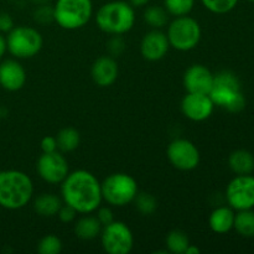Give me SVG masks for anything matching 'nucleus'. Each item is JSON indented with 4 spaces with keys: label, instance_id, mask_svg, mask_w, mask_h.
<instances>
[{
    "label": "nucleus",
    "instance_id": "f3484780",
    "mask_svg": "<svg viewBox=\"0 0 254 254\" xmlns=\"http://www.w3.org/2000/svg\"><path fill=\"white\" fill-rule=\"evenodd\" d=\"M26 83V72L15 60H6L0 64V86L10 92L21 89Z\"/></svg>",
    "mask_w": 254,
    "mask_h": 254
},
{
    "label": "nucleus",
    "instance_id": "4c0bfd02",
    "mask_svg": "<svg viewBox=\"0 0 254 254\" xmlns=\"http://www.w3.org/2000/svg\"><path fill=\"white\" fill-rule=\"evenodd\" d=\"M150 0H129V4L133 7H143L149 4Z\"/></svg>",
    "mask_w": 254,
    "mask_h": 254
},
{
    "label": "nucleus",
    "instance_id": "79ce46f5",
    "mask_svg": "<svg viewBox=\"0 0 254 254\" xmlns=\"http://www.w3.org/2000/svg\"><path fill=\"white\" fill-rule=\"evenodd\" d=\"M248 1H252V2H254V0H248Z\"/></svg>",
    "mask_w": 254,
    "mask_h": 254
},
{
    "label": "nucleus",
    "instance_id": "5701e85b",
    "mask_svg": "<svg viewBox=\"0 0 254 254\" xmlns=\"http://www.w3.org/2000/svg\"><path fill=\"white\" fill-rule=\"evenodd\" d=\"M166 248L169 253L185 254L186 250L190 246V240L188 235L181 230H173L166 236Z\"/></svg>",
    "mask_w": 254,
    "mask_h": 254
},
{
    "label": "nucleus",
    "instance_id": "20e7f679",
    "mask_svg": "<svg viewBox=\"0 0 254 254\" xmlns=\"http://www.w3.org/2000/svg\"><path fill=\"white\" fill-rule=\"evenodd\" d=\"M102 197L108 205L124 207L134 201L138 195V183L133 176L124 173L109 175L101 183Z\"/></svg>",
    "mask_w": 254,
    "mask_h": 254
},
{
    "label": "nucleus",
    "instance_id": "58836bf2",
    "mask_svg": "<svg viewBox=\"0 0 254 254\" xmlns=\"http://www.w3.org/2000/svg\"><path fill=\"white\" fill-rule=\"evenodd\" d=\"M200 253H201L200 248H197L196 246H192V245L189 246L188 250H186L185 252V254H200Z\"/></svg>",
    "mask_w": 254,
    "mask_h": 254
},
{
    "label": "nucleus",
    "instance_id": "72a5a7b5",
    "mask_svg": "<svg viewBox=\"0 0 254 254\" xmlns=\"http://www.w3.org/2000/svg\"><path fill=\"white\" fill-rule=\"evenodd\" d=\"M96 217L98 218V221L101 222L102 226L109 225V223L114 221L113 211H112L109 207H101V206H99V207L97 208Z\"/></svg>",
    "mask_w": 254,
    "mask_h": 254
},
{
    "label": "nucleus",
    "instance_id": "c85d7f7f",
    "mask_svg": "<svg viewBox=\"0 0 254 254\" xmlns=\"http://www.w3.org/2000/svg\"><path fill=\"white\" fill-rule=\"evenodd\" d=\"M201 2L213 14H226L235 9L238 0H201Z\"/></svg>",
    "mask_w": 254,
    "mask_h": 254
},
{
    "label": "nucleus",
    "instance_id": "f03ea898",
    "mask_svg": "<svg viewBox=\"0 0 254 254\" xmlns=\"http://www.w3.org/2000/svg\"><path fill=\"white\" fill-rule=\"evenodd\" d=\"M34 184L27 174L19 170L0 171V206L20 210L31 201Z\"/></svg>",
    "mask_w": 254,
    "mask_h": 254
},
{
    "label": "nucleus",
    "instance_id": "a19ab883",
    "mask_svg": "<svg viewBox=\"0 0 254 254\" xmlns=\"http://www.w3.org/2000/svg\"><path fill=\"white\" fill-rule=\"evenodd\" d=\"M11 1H19V0H11Z\"/></svg>",
    "mask_w": 254,
    "mask_h": 254
},
{
    "label": "nucleus",
    "instance_id": "473e14b6",
    "mask_svg": "<svg viewBox=\"0 0 254 254\" xmlns=\"http://www.w3.org/2000/svg\"><path fill=\"white\" fill-rule=\"evenodd\" d=\"M245 107H246V99L245 97H243L242 92H241L240 94H237V96H236L235 98H233L232 101L226 106L225 109H227V111L231 112V113H238V112L243 111Z\"/></svg>",
    "mask_w": 254,
    "mask_h": 254
},
{
    "label": "nucleus",
    "instance_id": "7c9ffc66",
    "mask_svg": "<svg viewBox=\"0 0 254 254\" xmlns=\"http://www.w3.org/2000/svg\"><path fill=\"white\" fill-rule=\"evenodd\" d=\"M127 45L122 35H112L111 39L107 42V50L109 52V56L118 57L126 51Z\"/></svg>",
    "mask_w": 254,
    "mask_h": 254
},
{
    "label": "nucleus",
    "instance_id": "a878e982",
    "mask_svg": "<svg viewBox=\"0 0 254 254\" xmlns=\"http://www.w3.org/2000/svg\"><path fill=\"white\" fill-rule=\"evenodd\" d=\"M195 0H164V7L169 15L173 16H185L192 11Z\"/></svg>",
    "mask_w": 254,
    "mask_h": 254
},
{
    "label": "nucleus",
    "instance_id": "ddd939ff",
    "mask_svg": "<svg viewBox=\"0 0 254 254\" xmlns=\"http://www.w3.org/2000/svg\"><path fill=\"white\" fill-rule=\"evenodd\" d=\"M215 103L208 94L188 93L181 101V111L192 122H203L212 114Z\"/></svg>",
    "mask_w": 254,
    "mask_h": 254
},
{
    "label": "nucleus",
    "instance_id": "39448f33",
    "mask_svg": "<svg viewBox=\"0 0 254 254\" xmlns=\"http://www.w3.org/2000/svg\"><path fill=\"white\" fill-rule=\"evenodd\" d=\"M55 21L64 30L83 27L93 14L92 0H56L54 5Z\"/></svg>",
    "mask_w": 254,
    "mask_h": 254
},
{
    "label": "nucleus",
    "instance_id": "9b49d317",
    "mask_svg": "<svg viewBox=\"0 0 254 254\" xmlns=\"http://www.w3.org/2000/svg\"><path fill=\"white\" fill-rule=\"evenodd\" d=\"M166 156L174 168L181 171L193 170L200 164V151L192 141L179 138L171 141Z\"/></svg>",
    "mask_w": 254,
    "mask_h": 254
},
{
    "label": "nucleus",
    "instance_id": "f704fd0d",
    "mask_svg": "<svg viewBox=\"0 0 254 254\" xmlns=\"http://www.w3.org/2000/svg\"><path fill=\"white\" fill-rule=\"evenodd\" d=\"M40 145H41L42 153H52V151L59 150V149H57L56 136L46 135L41 140V144H40Z\"/></svg>",
    "mask_w": 254,
    "mask_h": 254
},
{
    "label": "nucleus",
    "instance_id": "0eeeda50",
    "mask_svg": "<svg viewBox=\"0 0 254 254\" xmlns=\"http://www.w3.org/2000/svg\"><path fill=\"white\" fill-rule=\"evenodd\" d=\"M7 51L16 59H31L42 49L44 39L36 29L30 26L12 27L6 37Z\"/></svg>",
    "mask_w": 254,
    "mask_h": 254
},
{
    "label": "nucleus",
    "instance_id": "2f4dec72",
    "mask_svg": "<svg viewBox=\"0 0 254 254\" xmlns=\"http://www.w3.org/2000/svg\"><path fill=\"white\" fill-rule=\"evenodd\" d=\"M77 215H78V212L69 205H66V203H64V205L61 206V208L59 210V212H57L60 221L64 223L73 222V221L76 220Z\"/></svg>",
    "mask_w": 254,
    "mask_h": 254
},
{
    "label": "nucleus",
    "instance_id": "2eb2a0df",
    "mask_svg": "<svg viewBox=\"0 0 254 254\" xmlns=\"http://www.w3.org/2000/svg\"><path fill=\"white\" fill-rule=\"evenodd\" d=\"M169 49L170 44L168 36L159 29H153L141 39L140 54L148 61H160L166 56Z\"/></svg>",
    "mask_w": 254,
    "mask_h": 254
},
{
    "label": "nucleus",
    "instance_id": "9d476101",
    "mask_svg": "<svg viewBox=\"0 0 254 254\" xmlns=\"http://www.w3.org/2000/svg\"><path fill=\"white\" fill-rule=\"evenodd\" d=\"M36 171L40 178L47 184L57 185L64 180L69 173L68 163L61 151L42 153L37 159Z\"/></svg>",
    "mask_w": 254,
    "mask_h": 254
},
{
    "label": "nucleus",
    "instance_id": "a211bd4d",
    "mask_svg": "<svg viewBox=\"0 0 254 254\" xmlns=\"http://www.w3.org/2000/svg\"><path fill=\"white\" fill-rule=\"evenodd\" d=\"M233 223H235V212L232 207H227V206L215 208L208 218V225L211 230L220 235L230 232L233 228Z\"/></svg>",
    "mask_w": 254,
    "mask_h": 254
},
{
    "label": "nucleus",
    "instance_id": "e433bc0d",
    "mask_svg": "<svg viewBox=\"0 0 254 254\" xmlns=\"http://www.w3.org/2000/svg\"><path fill=\"white\" fill-rule=\"evenodd\" d=\"M7 51V44H6V37H4L2 35H0V59L5 55V52Z\"/></svg>",
    "mask_w": 254,
    "mask_h": 254
},
{
    "label": "nucleus",
    "instance_id": "6ab92c4d",
    "mask_svg": "<svg viewBox=\"0 0 254 254\" xmlns=\"http://www.w3.org/2000/svg\"><path fill=\"white\" fill-rule=\"evenodd\" d=\"M103 226L96 216L84 215L74 223V235L82 241H92L99 237Z\"/></svg>",
    "mask_w": 254,
    "mask_h": 254
},
{
    "label": "nucleus",
    "instance_id": "ea45409f",
    "mask_svg": "<svg viewBox=\"0 0 254 254\" xmlns=\"http://www.w3.org/2000/svg\"><path fill=\"white\" fill-rule=\"evenodd\" d=\"M52 0H32V2L36 5H42V4H50Z\"/></svg>",
    "mask_w": 254,
    "mask_h": 254
},
{
    "label": "nucleus",
    "instance_id": "f8f14e48",
    "mask_svg": "<svg viewBox=\"0 0 254 254\" xmlns=\"http://www.w3.org/2000/svg\"><path fill=\"white\" fill-rule=\"evenodd\" d=\"M240 93L241 83L237 76L230 71H222L213 78L212 88L208 96L211 97L215 106L226 108V106Z\"/></svg>",
    "mask_w": 254,
    "mask_h": 254
},
{
    "label": "nucleus",
    "instance_id": "aec40b11",
    "mask_svg": "<svg viewBox=\"0 0 254 254\" xmlns=\"http://www.w3.org/2000/svg\"><path fill=\"white\" fill-rule=\"evenodd\" d=\"M64 201L55 193H41L34 201V210L41 217H54L57 215Z\"/></svg>",
    "mask_w": 254,
    "mask_h": 254
},
{
    "label": "nucleus",
    "instance_id": "b1692460",
    "mask_svg": "<svg viewBox=\"0 0 254 254\" xmlns=\"http://www.w3.org/2000/svg\"><path fill=\"white\" fill-rule=\"evenodd\" d=\"M233 228L243 237H254V212L251 210L238 211L235 215Z\"/></svg>",
    "mask_w": 254,
    "mask_h": 254
},
{
    "label": "nucleus",
    "instance_id": "423d86ee",
    "mask_svg": "<svg viewBox=\"0 0 254 254\" xmlns=\"http://www.w3.org/2000/svg\"><path fill=\"white\" fill-rule=\"evenodd\" d=\"M166 36L173 49L183 52L191 51L200 42L201 26L197 20L189 15L178 16L169 25Z\"/></svg>",
    "mask_w": 254,
    "mask_h": 254
},
{
    "label": "nucleus",
    "instance_id": "cd10ccee",
    "mask_svg": "<svg viewBox=\"0 0 254 254\" xmlns=\"http://www.w3.org/2000/svg\"><path fill=\"white\" fill-rule=\"evenodd\" d=\"M62 251V242L57 236L47 235L40 240L37 252L40 254H60Z\"/></svg>",
    "mask_w": 254,
    "mask_h": 254
},
{
    "label": "nucleus",
    "instance_id": "f257e3e1",
    "mask_svg": "<svg viewBox=\"0 0 254 254\" xmlns=\"http://www.w3.org/2000/svg\"><path fill=\"white\" fill-rule=\"evenodd\" d=\"M61 198L81 215L93 213L103 201L101 183L87 170L72 171L61 183Z\"/></svg>",
    "mask_w": 254,
    "mask_h": 254
},
{
    "label": "nucleus",
    "instance_id": "bb28decb",
    "mask_svg": "<svg viewBox=\"0 0 254 254\" xmlns=\"http://www.w3.org/2000/svg\"><path fill=\"white\" fill-rule=\"evenodd\" d=\"M133 202L135 203L136 210L144 216L153 215L156 211V208H158V201H156V198L151 193L138 192Z\"/></svg>",
    "mask_w": 254,
    "mask_h": 254
},
{
    "label": "nucleus",
    "instance_id": "7ed1b4c3",
    "mask_svg": "<svg viewBox=\"0 0 254 254\" xmlns=\"http://www.w3.org/2000/svg\"><path fill=\"white\" fill-rule=\"evenodd\" d=\"M97 26L108 35H124L135 24V11L129 2L114 0L106 2L96 15Z\"/></svg>",
    "mask_w": 254,
    "mask_h": 254
},
{
    "label": "nucleus",
    "instance_id": "1a4fd4ad",
    "mask_svg": "<svg viewBox=\"0 0 254 254\" xmlns=\"http://www.w3.org/2000/svg\"><path fill=\"white\" fill-rule=\"evenodd\" d=\"M226 200L233 210H252L254 207V178L238 175L226 189Z\"/></svg>",
    "mask_w": 254,
    "mask_h": 254
},
{
    "label": "nucleus",
    "instance_id": "4468645a",
    "mask_svg": "<svg viewBox=\"0 0 254 254\" xmlns=\"http://www.w3.org/2000/svg\"><path fill=\"white\" fill-rule=\"evenodd\" d=\"M215 74L203 64H192L184 74V87L188 93L210 94Z\"/></svg>",
    "mask_w": 254,
    "mask_h": 254
},
{
    "label": "nucleus",
    "instance_id": "412c9836",
    "mask_svg": "<svg viewBox=\"0 0 254 254\" xmlns=\"http://www.w3.org/2000/svg\"><path fill=\"white\" fill-rule=\"evenodd\" d=\"M228 165L237 175H250L254 170V156L247 150H236L228 158Z\"/></svg>",
    "mask_w": 254,
    "mask_h": 254
},
{
    "label": "nucleus",
    "instance_id": "393cba45",
    "mask_svg": "<svg viewBox=\"0 0 254 254\" xmlns=\"http://www.w3.org/2000/svg\"><path fill=\"white\" fill-rule=\"evenodd\" d=\"M144 20L150 27L160 30L161 27L168 24L169 14L164 6L153 5V6L146 7V10L144 11Z\"/></svg>",
    "mask_w": 254,
    "mask_h": 254
},
{
    "label": "nucleus",
    "instance_id": "dca6fc26",
    "mask_svg": "<svg viewBox=\"0 0 254 254\" xmlns=\"http://www.w3.org/2000/svg\"><path fill=\"white\" fill-rule=\"evenodd\" d=\"M119 68L116 59L112 56H102L93 62L91 76L94 83L99 87H109L118 78Z\"/></svg>",
    "mask_w": 254,
    "mask_h": 254
},
{
    "label": "nucleus",
    "instance_id": "4be33fe9",
    "mask_svg": "<svg viewBox=\"0 0 254 254\" xmlns=\"http://www.w3.org/2000/svg\"><path fill=\"white\" fill-rule=\"evenodd\" d=\"M57 149L61 153H71L74 151L79 146L81 143V135L77 129L67 127L61 129L56 135Z\"/></svg>",
    "mask_w": 254,
    "mask_h": 254
},
{
    "label": "nucleus",
    "instance_id": "6e6552de",
    "mask_svg": "<svg viewBox=\"0 0 254 254\" xmlns=\"http://www.w3.org/2000/svg\"><path fill=\"white\" fill-rule=\"evenodd\" d=\"M101 243L108 254H128L134 247V236L130 228L122 221L111 222L102 227Z\"/></svg>",
    "mask_w": 254,
    "mask_h": 254
},
{
    "label": "nucleus",
    "instance_id": "c756f323",
    "mask_svg": "<svg viewBox=\"0 0 254 254\" xmlns=\"http://www.w3.org/2000/svg\"><path fill=\"white\" fill-rule=\"evenodd\" d=\"M34 20L41 25L51 24L52 21H55L54 6L50 4L37 5L36 10L34 11Z\"/></svg>",
    "mask_w": 254,
    "mask_h": 254
},
{
    "label": "nucleus",
    "instance_id": "c9c22d12",
    "mask_svg": "<svg viewBox=\"0 0 254 254\" xmlns=\"http://www.w3.org/2000/svg\"><path fill=\"white\" fill-rule=\"evenodd\" d=\"M14 27V21L7 12H0V31L9 32Z\"/></svg>",
    "mask_w": 254,
    "mask_h": 254
}]
</instances>
